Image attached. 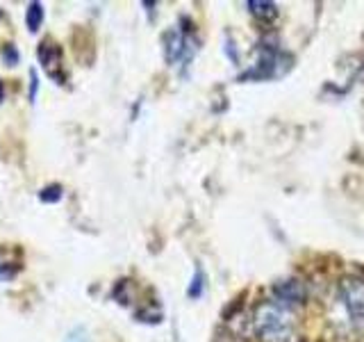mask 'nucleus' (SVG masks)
<instances>
[{
  "mask_svg": "<svg viewBox=\"0 0 364 342\" xmlns=\"http://www.w3.org/2000/svg\"><path fill=\"white\" fill-rule=\"evenodd\" d=\"M43 23V5L41 3H30L26 11V26L30 32H37Z\"/></svg>",
  "mask_w": 364,
  "mask_h": 342,
  "instance_id": "obj_7",
  "label": "nucleus"
},
{
  "mask_svg": "<svg viewBox=\"0 0 364 342\" xmlns=\"http://www.w3.org/2000/svg\"><path fill=\"white\" fill-rule=\"evenodd\" d=\"M5 60H7L9 64H16V60H18V55H16L14 48H11V46H7V48H5Z\"/></svg>",
  "mask_w": 364,
  "mask_h": 342,
  "instance_id": "obj_11",
  "label": "nucleus"
},
{
  "mask_svg": "<svg viewBox=\"0 0 364 342\" xmlns=\"http://www.w3.org/2000/svg\"><path fill=\"white\" fill-rule=\"evenodd\" d=\"M193 46L189 41V34L182 30H168L164 34V57L168 64H176L178 60H191Z\"/></svg>",
  "mask_w": 364,
  "mask_h": 342,
  "instance_id": "obj_3",
  "label": "nucleus"
},
{
  "mask_svg": "<svg viewBox=\"0 0 364 342\" xmlns=\"http://www.w3.org/2000/svg\"><path fill=\"white\" fill-rule=\"evenodd\" d=\"M39 60L46 68V73H48L50 78H57L55 66H60V62H62V48L60 46H55L53 41H46L39 48Z\"/></svg>",
  "mask_w": 364,
  "mask_h": 342,
  "instance_id": "obj_5",
  "label": "nucleus"
},
{
  "mask_svg": "<svg viewBox=\"0 0 364 342\" xmlns=\"http://www.w3.org/2000/svg\"><path fill=\"white\" fill-rule=\"evenodd\" d=\"M5 98V87H3V83H0V100Z\"/></svg>",
  "mask_w": 364,
  "mask_h": 342,
  "instance_id": "obj_13",
  "label": "nucleus"
},
{
  "mask_svg": "<svg viewBox=\"0 0 364 342\" xmlns=\"http://www.w3.org/2000/svg\"><path fill=\"white\" fill-rule=\"evenodd\" d=\"M248 11L259 21H271L278 16V7L276 3H259V0H248L246 3Z\"/></svg>",
  "mask_w": 364,
  "mask_h": 342,
  "instance_id": "obj_6",
  "label": "nucleus"
},
{
  "mask_svg": "<svg viewBox=\"0 0 364 342\" xmlns=\"http://www.w3.org/2000/svg\"><path fill=\"white\" fill-rule=\"evenodd\" d=\"M337 296L353 328L364 336V281L358 276H344L337 285Z\"/></svg>",
  "mask_w": 364,
  "mask_h": 342,
  "instance_id": "obj_2",
  "label": "nucleus"
},
{
  "mask_svg": "<svg viewBox=\"0 0 364 342\" xmlns=\"http://www.w3.org/2000/svg\"><path fill=\"white\" fill-rule=\"evenodd\" d=\"M30 80H32V89H30V98L34 100V98H37V87H39V80H37V73H30Z\"/></svg>",
  "mask_w": 364,
  "mask_h": 342,
  "instance_id": "obj_12",
  "label": "nucleus"
},
{
  "mask_svg": "<svg viewBox=\"0 0 364 342\" xmlns=\"http://www.w3.org/2000/svg\"><path fill=\"white\" fill-rule=\"evenodd\" d=\"M253 331L262 342H289L294 333V313L284 304L259 301L253 311Z\"/></svg>",
  "mask_w": 364,
  "mask_h": 342,
  "instance_id": "obj_1",
  "label": "nucleus"
},
{
  "mask_svg": "<svg viewBox=\"0 0 364 342\" xmlns=\"http://www.w3.org/2000/svg\"><path fill=\"white\" fill-rule=\"evenodd\" d=\"M203 288H205V274H203V269H196V276L191 279L187 294L191 296V299H198V296L203 294Z\"/></svg>",
  "mask_w": 364,
  "mask_h": 342,
  "instance_id": "obj_9",
  "label": "nucleus"
},
{
  "mask_svg": "<svg viewBox=\"0 0 364 342\" xmlns=\"http://www.w3.org/2000/svg\"><path fill=\"white\" fill-rule=\"evenodd\" d=\"M62 197H64V192H62L60 185H48V187H43L39 192V201L41 203H57V201H62Z\"/></svg>",
  "mask_w": 364,
  "mask_h": 342,
  "instance_id": "obj_8",
  "label": "nucleus"
},
{
  "mask_svg": "<svg viewBox=\"0 0 364 342\" xmlns=\"http://www.w3.org/2000/svg\"><path fill=\"white\" fill-rule=\"evenodd\" d=\"M16 276V269L7 265V262L0 260V281H9V279H14Z\"/></svg>",
  "mask_w": 364,
  "mask_h": 342,
  "instance_id": "obj_10",
  "label": "nucleus"
},
{
  "mask_svg": "<svg viewBox=\"0 0 364 342\" xmlns=\"http://www.w3.org/2000/svg\"><path fill=\"white\" fill-rule=\"evenodd\" d=\"M273 296H276V301H280L287 308H291V306L305 304L307 292H305V285L301 281L284 279V281H278L276 285H273Z\"/></svg>",
  "mask_w": 364,
  "mask_h": 342,
  "instance_id": "obj_4",
  "label": "nucleus"
}]
</instances>
